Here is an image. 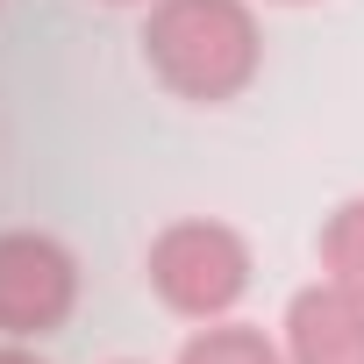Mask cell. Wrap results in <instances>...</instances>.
<instances>
[{
  "mask_svg": "<svg viewBox=\"0 0 364 364\" xmlns=\"http://www.w3.org/2000/svg\"><path fill=\"white\" fill-rule=\"evenodd\" d=\"M250 272L257 264H250L243 229H229L215 215H178L143 250V279H150V293L178 321H222V314H236L243 293H250Z\"/></svg>",
  "mask_w": 364,
  "mask_h": 364,
  "instance_id": "obj_2",
  "label": "cell"
},
{
  "mask_svg": "<svg viewBox=\"0 0 364 364\" xmlns=\"http://www.w3.org/2000/svg\"><path fill=\"white\" fill-rule=\"evenodd\" d=\"M286 364H364V300L314 279L286 300Z\"/></svg>",
  "mask_w": 364,
  "mask_h": 364,
  "instance_id": "obj_4",
  "label": "cell"
},
{
  "mask_svg": "<svg viewBox=\"0 0 364 364\" xmlns=\"http://www.w3.org/2000/svg\"><path fill=\"white\" fill-rule=\"evenodd\" d=\"M79 307V257L43 229H0V336H58Z\"/></svg>",
  "mask_w": 364,
  "mask_h": 364,
  "instance_id": "obj_3",
  "label": "cell"
},
{
  "mask_svg": "<svg viewBox=\"0 0 364 364\" xmlns=\"http://www.w3.org/2000/svg\"><path fill=\"white\" fill-rule=\"evenodd\" d=\"M143 65L164 93L193 107H229L264 72V29L250 0H150Z\"/></svg>",
  "mask_w": 364,
  "mask_h": 364,
  "instance_id": "obj_1",
  "label": "cell"
},
{
  "mask_svg": "<svg viewBox=\"0 0 364 364\" xmlns=\"http://www.w3.org/2000/svg\"><path fill=\"white\" fill-rule=\"evenodd\" d=\"M314 257H321V279L328 286H343V293L364 300V193H350V200H336L321 215Z\"/></svg>",
  "mask_w": 364,
  "mask_h": 364,
  "instance_id": "obj_5",
  "label": "cell"
},
{
  "mask_svg": "<svg viewBox=\"0 0 364 364\" xmlns=\"http://www.w3.org/2000/svg\"><path fill=\"white\" fill-rule=\"evenodd\" d=\"M107 8H150V0H107Z\"/></svg>",
  "mask_w": 364,
  "mask_h": 364,
  "instance_id": "obj_8",
  "label": "cell"
},
{
  "mask_svg": "<svg viewBox=\"0 0 364 364\" xmlns=\"http://www.w3.org/2000/svg\"><path fill=\"white\" fill-rule=\"evenodd\" d=\"M0 364H43V357H36L29 343H15V336H8V343H0Z\"/></svg>",
  "mask_w": 364,
  "mask_h": 364,
  "instance_id": "obj_7",
  "label": "cell"
},
{
  "mask_svg": "<svg viewBox=\"0 0 364 364\" xmlns=\"http://www.w3.org/2000/svg\"><path fill=\"white\" fill-rule=\"evenodd\" d=\"M178 364H286V343H272L264 328L222 314V321H200L186 343H178Z\"/></svg>",
  "mask_w": 364,
  "mask_h": 364,
  "instance_id": "obj_6",
  "label": "cell"
},
{
  "mask_svg": "<svg viewBox=\"0 0 364 364\" xmlns=\"http://www.w3.org/2000/svg\"><path fill=\"white\" fill-rule=\"evenodd\" d=\"M279 8H307V0H279Z\"/></svg>",
  "mask_w": 364,
  "mask_h": 364,
  "instance_id": "obj_9",
  "label": "cell"
}]
</instances>
